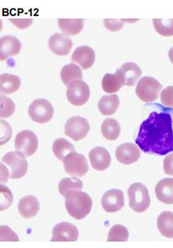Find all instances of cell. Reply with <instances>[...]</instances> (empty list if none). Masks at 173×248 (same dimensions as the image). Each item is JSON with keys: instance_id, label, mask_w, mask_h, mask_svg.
I'll return each mask as SVG.
<instances>
[{"instance_id": "obj_1", "label": "cell", "mask_w": 173, "mask_h": 248, "mask_svg": "<svg viewBox=\"0 0 173 248\" xmlns=\"http://www.w3.org/2000/svg\"><path fill=\"white\" fill-rule=\"evenodd\" d=\"M146 154L166 155L173 150V118L169 112H152L142 122L136 139Z\"/></svg>"}, {"instance_id": "obj_2", "label": "cell", "mask_w": 173, "mask_h": 248, "mask_svg": "<svg viewBox=\"0 0 173 248\" xmlns=\"http://www.w3.org/2000/svg\"><path fill=\"white\" fill-rule=\"evenodd\" d=\"M65 206L68 214L76 220L86 218L91 212V197L80 190L72 191L65 196Z\"/></svg>"}, {"instance_id": "obj_3", "label": "cell", "mask_w": 173, "mask_h": 248, "mask_svg": "<svg viewBox=\"0 0 173 248\" xmlns=\"http://www.w3.org/2000/svg\"><path fill=\"white\" fill-rule=\"evenodd\" d=\"M129 206L135 212L141 213L149 207L151 199L147 188L140 183H133L128 190Z\"/></svg>"}, {"instance_id": "obj_4", "label": "cell", "mask_w": 173, "mask_h": 248, "mask_svg": "<svg viewBox=\"0 0 173 248\" xmlns=\"http://www.w3.org/2000/svg\"><path fill=\"white\" fill-rule=\"evenodd\" d=\"M162 88L161 84L157 79L151 77H144L139 80L136 86V95L144 102H154L159 98Z\"/></svg>"}, {"instance_id": "obj_5", "label": "cell", "mask_w": 173, "mask_h": 248, "mask_svg": "<svg viewBox=\"0 0 173 248\" xmlns=\"http://www.w3.org/2000/svg\"><path fill=\"white\" fill-rule=\"evenodd\" d=\"M2 163L9 166L11 170L10 178L18 179L26 175L29 170V163L26 156L19 151L7 153L2 157Z\"/></svg>"}, {"instance_id": "obj_6", "label": "cell", "mask_w": 173, "mask_h": 248, "mask_svg": "<svg viewBox=\"0 0 173 248\" xmlns=\"http://www.w3.org/2000/svg\"><path fill=\"white\" fill-rule=\"evenodd\" d=\"M29 114L34 122L45 124L53 118L54 108L46 99H36L29 106Z\"/></svg>"}, {"instance_id": "obj_7", "label": "cell", "mask_w": 173, "mask_h": 248, "mask_svg": "<svg viewBox=\"0 0 173 248\" xmlns=\"http://www.w3.org/2000/svg\"><path fill=\"white\" fill-rule=\"evenodd\" d=\"M91 96L89 86L82 80H74L67 88V98L72 106H82Z\"/></svg>"}, {"instance_id": "obj_8", "label": "cell", "mask_w": 173, "mask_h": 248, "mask_svg": "<svg viewBox=\"0 0 173 248\" xmlns=\"http://www.w3.org/2000/svg\"><path fill=\"white\" fill-rule=\"evenodd\" d=\"M39 141L35 133L30 130H23L17 134L14 140V148L23 153L26 157H30L37 151Z\"/></svg>"}, {"instance_id": "obj_9", "label": "cell", "mask_w": 173, "mask_h": 248, "mask_svg": "<svg viewBox=\"0 0 173 248\" xmlns=\"http://www.w3.org/2000/svg\"><path fill=\"white\" fill-rule=\"evenodd\" d=\"M66 172L72 176L84 177L88 172L89 166L86 157L78 153H71L63 161Z\"/></svg>"}, {"instance_id": "obj_10", "label": "cell", "mask_w": 173, "mask_h": 248, "mask_svg": "<svg viewBox=\"0 0 173 248\" xmlns=\"http://www.w3.org/2000/svg\"><path fill=\"white\" fill-rule=\"evenodd\" d=\"M90 131V124L86 118L82 117H71L65 124V134L78 141L86 138Z\"/></svg>"}, {"instance_id": "obj_11", "label": "cell", "mask_w": 173, "mask_h": 248, "mask_svg": "<svg viewBox=\"0 0 173 248\" xmlns=\"http://www.w3.org/2000/svg\"><path fill=\"white\" fill-rule=\"evenodd\" d=\"M79 239V231L75 225L63 222L56 225L52 231L53 242H75Z\"/></svg>"}, {"instance_id": "obj_12", "label": "cell", "mask_w": 173, "mask_h": 248, "mask_svg": "<svg viewBox=\"0 0 173 248\" xmlns=\"http://www.w3.org/2000/svg\"><path fill=\"white\" fill-rule=\"evenodd\" d=\"M115 73L119 77L123 85L133 86L140 80L142 75V70L136 63L128 62L124 63Z\"/></svg>"}, {"instance_id": "obj_13", "label": "cell", "mask_w": 173, "mask_h": 248, "mask_svg": "<svg viewBox=\"0 0 173 248\" xmlns=\"http://www.w3.org/2000/svg\"><path fill=\"white\" fill-rule=\"evenodd\" d=\"M141 156V151L133 143H124L117 147L115 157L123 165L133 164Z\"/></svg>"}, {"instance_id": "obj_14", "label": "cell", "mask_w": 173, "mask_h": 248, "mask_svg": "<svg viewBox=\"0 0 173 248\" xmlns=\"http://www.w3.org/2000/svg\"><path fill=\"white\" fill-rule=\"evenodd\" d=\"M101 205L103 210L109 213L120 211L124 206V193L117 189L108 190L102 197Z\"/></svg>"}, {"instance_id": "obj_15", "label": "cell", "mask_w": 173, "mask_h": 248, "mask_svg": "<svg viewBox=\"0 0 173 248\" xmlns=\"http://www.w3.org/2000/svg\"><path fill=\"white\" fill-rule=\"evenodd\" d=\"M48 46L51 51L57 56H68L73 46L72 40L64 33H55L50 37Z\"/></svg>"}, {"instance_id": "obj_16", "label": "cell", "mask_w": 173, "mask_h": 248, "mask_svg": "<svg viewBox=\"0 0 173 248\" xmlns=\"http://www.w3.org/2000/svg\"><path fill=\"white\" fill-rule=\"evenodd\" d=\"M88 157L92 168L98 171L107 170L110 166L112 162L108 150L101 146L93 148L89 152Z\"/></svg>"}, {"instance_id": "obj_17", "label": "cell", "mask_w": 173, "mask_h": 248, "mask_svg": "<svg viewBox=\"0 0 173 248\" xmlns=\"http://www.w3.org/2000/svg\"><path fill=\"white\" fill-rule=\"evenodd\" d=\"M96 61V52L88 46L78 47L73 52L72 61L76 63L84 70H86L93 66Z\"/></svg>"}, {"instance_id": "obj_18", "label": "cell", "mask_w": 173, "mask_h": 248, "mask_svg": "<svg viewBox=\"0 0 173 248\" xmlns=\"http://www.w3.org/2000/svg\"><path fill=\"white\" fill-rule=\"evenodd\" d=\"M22 44L19 39L12 35H5L0 39V61L16 56L21 51Z\"/></svg>"}, {"instance_id": "obj_19", "label": "cell", "mask_w": 173, "mask_h": 248, "mask_svg": "<svg viewBox=\"0 0 173 248\" xmlns=\"http://www.w3.org/2000/svg\"><path fill=\"white\" fill-rule=\"evenodd\" d=\"M40 202L36 197L28 195L19 200L18 204V210L24 218H31L35 217L40 211Z\"/></svg>"}, {"instance_id": "obj_20", "label": "cell", "mask_w": 173, "mask_h": 248, "mask_svg": "<svg viewBox=\"0 0 173 248\" xmlns=\"http://www.w3.org/2000/svg\"><path fill=\"white\" fill-rule=\"evenodd\" d=\"M156 195L164 204H173V178H164L156 186Z\"/></svg>"}, {"instance_id": "obj_21", "label": "cell", "mask_w": 173, "mask_h": 248, "mask_svg": "<svg viewBox=\"0 0 173 248\" xmlns=\"http://www.w3.org/2000/svg\"><path fill=\"white\" fill-rule=\"evenodd\" d=\"M21 85V80L17 76L3 73L0 76V92L3 94L14 93L19 90Z\"/></svg>"}, {"instance_id": "obj_22", "label": "cell", "mask_w": 173, "mask_h": 248, "mask_svg": "<svg viewBox=\"0 0 173 248\" xmlns=\"http://www.w3.org/2000/svg\"><path fill=\"white\" fill-rule=\"evenodd\" d=\"M119 98L116 94L105 95L99 101L98 108L101 114L110 116L116 112L119 108Z\"/></svg>"}, {"instance_id": "obj_23", "label": "cell", "mask_w": 173, "mask_h": 248, "mask_svg": "<svg viewBox=\"0 0 173 248\" xmlns=\"http://www.w3.org/2000/svg\"><path fill=\"white\" fill-rule=\"evenodd\" d=\"M157 228L163 236L173 238V212H162L157 218Z\"/></svg>"}, {"instance_id": "obj_24", "label": "cell", "mask_w": 173, "mask_h": 248, "mask_svg": "<svg viewBox=\"0 0 173 248\" xmlns=\"http://www.w3.org/2000/svg\"><path fill=\"white\" fill-rule=\"evenodd\" d=\"M121 133V127L116 120L107 118L101 125V134L108 140H115Z\"/></svg>"}, {"instance_id": "obj_25", "label": "cell", "mask_w": 173, "mask_h": 248, "mask_svg": "<svg viewBox=\"0 0 173 248\" xmlns=\"http://www.w3.org/2000/svg\"><path fill=\"white\" fill-rule=\"evenodd\" d=\"M58 26L64 34L68 35H75L83 30V19H58Z\"/></svg>"}, {"instance_id": "obj_26", "label": "cell", "mask_w": 173, "mask_h": 248, "mask_svg": "<svg viewBox=\"0 0 173 248\" xmlns=\"http://www.w3.org/2000/svg\"><path fill=\"white\" fill-rule=\"evenodd\" d=\"M60 78L63 84L68 85L74 80L82 79V70L75 63H68L67 65L63 66L62 68Z\"/></svg>"}, {"instance_id": "obj_27", "label": "cell", "mask_w": 173, "mask_h": 248, "mask_svg": "<svg viewBox=\"0 0 173 248\" xmlns=\"http://www.w3.org/2000/svg\"><path fill=\"white\" fill-rule=\"evenodd\" d=\"M52 151L59 161H63L71 153L75 152V147L64 138H58L53 142Z\"/></svg>"}, {"instance_id": "obj_28", "label": "cell", "mask_w": 173, "mask_h": 248, "mask_svg": "<svg viewBox=\"0 0 173 248\" xmlns=\"http://www.w3.org/2000/svg\"><path fill=\"white\" fill-rule=\"evenodd\" d=\"M83 186L82 181L75 177L63 178L58 183V192L65 198L68 193L82 190Z\"/></svg>"}, {"instance_id": "obj_29", "label": "cell", "mask_w": 173, "mask_h": 248, "mask_svg": "<svg viewBox=\"0 0 173 248\" xmlns=\"http://www.w3.org/2000/svg\"><path fill=\"white\" fill-rule=\"evenodd\" d=\"M124 86L122 84L121 81L119 80V77L116 73L115 74H110L107 73L104 75L102 80V88L103 91L107 93H114L119 91L122 87Z\"/></svg>"}, {"instance_id": "obj_30", "label": "cell", "mask_w": 173, "mask_h": 248, "mask_svg": "<svg viewBox=\"0 0 173 248\" xmlns=\"http://www.w3.org/2000/svg\"><path fill=\"white\" fill-rule=\"evenodd\" d=\"M152 24L157 32L162 36H173V19H153Z\"/></svg>"}, {"instance_id": "obj_31", "label": "cell", "mask_w": 173, "mask_h": 248, "mask_svg": "<svg viewBox=\"0 0 173 248\" xmlns=\"http://www.w3.org/2000/svg\"><path fill=\"white\" fill-rule=\"evenodd\" d=\"M129 232L127 227L123 225L117 224L113 226L108 232V241H127L129 239Z\"/></svg>"}, {"instance_id": "obj_32", "label": "cell", "mask_w": 173, "mask_h": 248, "mask_svg": "<svg viewBox=\"0 0 173 248\" xmlns=\"http://www.w3.org/2000/svg\"><path fill=\"white\" fill-rule=\"evenodd\" d=\"M15 111V105L12 99L7 96H0V117L8 118L14 114Z\"/></svg>"}, {"instance_id": "obj_33", "label": "cell", "mask_w": 173, "mask_h": 248, "mask_svg": "<svg viewBox=\"0 0 173 248\" xmlns=\"http://www.w3.org/2000/svg\"><path fill=\"white\" fill-rule=\"evenodd\" d=\"M0 191H1L0 210L4 211L12 205V201H13V196H12V192L9 190V188L5 186L2 184L0 186Z\"/></svg>"}, {"instance_id": "obj_34", "label": "cell", "mask_w": 173, "mask_h": 248, "mask_svg": "<svg viewBox=\"0 0 173 248\" xmlns=\"http://www.w3.org/2000/svg\"><path fill=\"white\" fill-rule=\"evenodd\" d=\"M12 128L3 120L0 121V145H4L12 138Z\"/></svg>"}, {"instance_id": "obj_35", "label": "cell", "mask_w": 173, "mask_h": 248, "mask_svg": "<svg viewBox=\"0 0 173 248\" xmlns=\"http://www.w3.org/2000/svg\"><path fill=\"white\" fill-rule=\"evenodd\" d=\"M161 102L167 107L173 108V86L167 87L161 92Z\"/></svg>"}, {"instance_id": "obj_36", "label": "cell", "mask_w": 173, "mask_h": 248, "mask_svg": "<svg viewBox=\"0 0 173 248\" xmlns=\"http://www.w3.org/2000/svg\"><path fill=\"white\" fill-rule=\"evenodd\" d=\"M124 20H122V19H105L103 21V24L108 31L115 32V31L121 30L122 28L124 27Z\"/></svg>"}, {"instance_id": "obj_37", "label": "cell", "mask_w": 173, "mask_h": 248, "mask_svg": "<svg viewBox=\"0 0 173 248\" xmlns=\"http://www.w3.org/2000/svg\"><path fill=\"white\" fill-rule=\"evenodd\" d=\"M9 21L19 29H26L33 24L32 19H10Z\"/></svg>"}, {"instance_id": "obj_38", "label": "cell", "mask_w": 173, "mask_h": 248, "mask_svg": "<svg viewBox=\"0 0 173 248\" xmlns=\"http://www.w3.org/2000/svg\"><path fill=\"white\" fill-rule=\"evenodd\" d=\"M164 171L167 175L173 176V153L167 155L164 158Z\"/></svg>"}, {"instance_id": "obj_39", "label": "cell", "mask_w": 173, "mask_h": 248, "mask_svg": "<svg viewBox=\"0 0 173 248\" xmlns=\"http://www.w3.org/2000/svg\"><path fill=\"white\" fill-rule=\"evenodd\" d=\"M1 168H2V170H1V182L5 183V182H7L8 178H10L9 171L5 167L3 163L1 164Z\"/></svg>"}, {"instance_id": "obj_40", "label": "cell", "mask_w": 173, "mask_h": 248, "mask_svg": "<svg viewBox=\"0 0 173 248\" xmlns=\"http://www.w3.org/2000/svg\"><path fill=\"white\" fill-rule=\"evenodd\" d=\"M169 58L171 61V63H173V47H171L169 51Z\"/></svg>"}]
</instances>
